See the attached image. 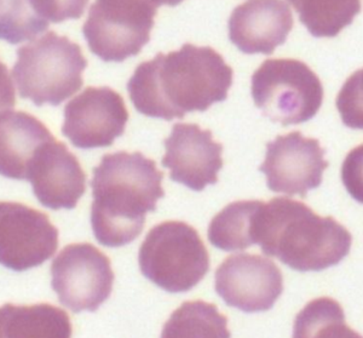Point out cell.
I'll return each instance as SVG.
<instances>
[{"label": "cell", "instance_id": "6da1fadb", "mask_svg": "<svg viewBox=\"0 0 363 338\" xmlns=\"http://www.w3.org/2000/svg\"><path fill=\"white\" fill-rule=\"evenodd\" d=\"M233 68L210 46L186 43L181 50L159 54L137 66L128 83L137 111L159 119H183L223 102L233 85Z\"/></svg>", "mask_w": 363, "mask_h": 338}, {"label": "cell", "instance_id": "7a4b0ae2", "mask_svg": "<svg viewBox=\"0 0 363 338\" xmlns=\"http://www.w3.org/2000/svg\"><path fill=\"white\" fill-rule=\"evenodd\" d=\"M164 173L140 152L106 154L91 180L94 202L91 226L95 238L107 248H121L138 238L145 216L157 210L165 197Z\"/></svg>", "mask_w": 363, "mask_h": 338}, {"label": "cell", "instance_id": "3957f363", "mask_svg": "<svg viewBox=\"0 0 363 338\" xmlns=\"http://www.w3.org/2000/svg\"><path fill=\"white\" fill-rule=\"evenodd\" d=\"M256 244L264 255L297 272H320L349 255L352 236L333 217H321L304 202L280 197L262 207Z\"/></svg>", "mask_w": 363, "mask_h": 338}, {"label": "cell", "instance_id": "277c9868", "mask_svg": "<svg viewBox=\"0 0 363 338\" xmlns=\"http://www.w3.org/2000/svg\"><path fill=\"white\" fill-rule=\"evenodd\" d=\"M16 54L13 83L21 99H30L37 107H57L83 87L87 60L82 48L67 37L48 32L18 48Z\"/></svg>", "mask_w": 363, "mask_h": 338}, {"label": "cell", "instance_id": "5b68a950", "mask_svg": "<svg viewBox=\"0 0 363 338\" xmlns=\"http://www.w3.org/2000/svg\"><path fill=\"white\" fill-rule=\"evenodd\" d=\"M138 263L142 274L166 293H186L210 271V256L195 228L166 221L145 235Z\"/></svg>", "mask_w": 363, "mask_h": 338}, {"label": "cell", "instance_id": "8992f818", "mask_svg": "<svg viewBox=\"0 0 363 338\" xmlns=\"http://www.w3.org/2000/svg\"><path fill=\"white\" fill-rule=\"evenodd\" d=\"M252 97L262 114L282 126L313 119L323 101L314 70L294 58H270L253 73Z\"/></svg>", "mask_w": 363, "mask_h": 338}, {"label": "cell", "instance_id": "52a82bcc", "mask_svg": "<svg viewBox=\"0 0 363 338\" xmlns=\"http://www.w3.org/2000/svg\"><path fill=\"white\" fill-rule=\"evenodd\" d=\"M161 1L99 0L91 5L83 26L92 54L104 62H123L140 54L150 40L154 17Z\"/></svg>", "mask_w": 363, "mask_h": 338}, {"label": "cell", "instance_id": "ba28073f", "mask_svg": "<svg viewBox=\"0 0 363 338\" xmlns=\"http://www.w3.org/2000/svg\"><path fill=\"white\" fill-rule=\"evenodd\" d=\"M51 286L73 313L96 312L113 290L114 272L107 256L89 243L70 244L51 264Z\"/></svg>", "mask_w": 363, "mask_h": 338}, {"label": "cell", "instance_id": "9c48e42d", "mask_svg": "<svg viewBox=\"0 0 363 338\" xmlns=\"http://www.w3.org/2000/svg\"><path fill=\"white\" fill-rule=\"evenodd\" d=\"M57 248V228L48 214L20 202L0 204V262L5 268H34L52 257Z\"/></svg>", "mask_w": 363, "mask_h": 338}, {"label": "cell", "instance_id": "30bf717a", "mask_svg": "<svg viewBox=\"0 0 363 338\" xmlns=\"http://www.w3.org/2000/svg\"><path fill=\"white\" fill-rule=\"evenodd\" d=\"M128 121L120 94L108 87H89L66 104L62 133L77 148H102L124 135Z\"/></svg>", "mask_w": 363, "mask_h": 338}, {"label": "cell", "instance_id": "8fae6325", "mask_svg": "<svg viewBox=\"0 0 363 338\" xmlns=\"http://www.w3.org/2000/svg\"><path fill=\"white\" fill-rule=\"evenodd\" d=\"M216 293L229 307L245 313L272 310L284 293V276L268 257L229 256L216 271Z\"/></svg>", "mask_w": 363, "mask_h": 338}, {"label": "cell", "instance_id": "7c38bea8", "mask_svg": "<svg viewBox=\"0 0 363 338\" xmlns=\"http://www.w3.org/2000/svg\"><path fill=\"white\" fill-rule=\"evenodd\" d=\"M325 153L316 138L289 132L269 142L259 171L267 176L272 192L306 198L309 190L321 186L323 171L328 168Z\"/></svg>", "mask_w": 363, "mask_h": 338}, {"label": "cell", "instance_id": "4fadbf2b", "mask_svg": "<svg viewBox=\"0 0 363 338\" xmlns=\"http://www.w3.org/2000/svg\"><path fill=\"white\" fill-rule=\"evenodd\" d=\"M164 146L161 165L171 171L172 181L196 192L217 183L219 170L223 168V146L213 141L210 130H203L198 124L177 123Z\"/></svg>", "mask_w": 363, "mask_h": 338}, {"label": "cell", "instance_id": "5bb4252c", "mask_svg": "<svg viewBox=\"0 0 363 338\" xmlns=\"http://www.w3.org/2000/svg\"><path fill=\"white\" fill-rule=\"evenodd\" d=\"M26 181L43 207L72 210L85 193L86 175L78 158L56 138L46 142L29 164Z\"/></svg>", "mask_w": 363, "mask_h": 338}, {"label": "cell", "instance_id": "9a60e30c", "mask_svg": "<svg viewBox=\"0 0 363 338\" xmlns=\"http://www.w3.org/2000/svg\"><path fill=\"white\" fill-rule=\"evenodd\" d=\"M228 27L229 39L240 51L272 55L287 40L294 15L285 1L252 0L234 9Z\"/></svg>", "mask_w": 363, "mask_h": 338}, {"label": "cell", "instance_id": "2e32d148", "mask_svg": "<svg viewBox=\"0 0 363 338\" xmlns=\"http://www.w3.org/2000/svg\"><path fill=\"white\" fill-rule=\"evenodd\" d=\"M54 138L35 116L26 111H5L0 119V173L4 178L26 180L38 151Z\"/></svg>", "mask_w": 363, "mask_h": 338}, {"label": "cell", "instance_id": "e0dca14e", "mask_svg": "<svg viewBox=\"0 0 363 338\" xmlns=\"http://www.w3.org/2000/svg\"><path fill=\"white\" fill-rule=\"evenodd\" d=\"M1 6L0 34L10 44L32 40L49 28L50 22L60 23L79 18L86 1H11Z\"/></svg>", "mask_w": 363, "mask_h": 338}, {"label": "cell", "instance_id": "ac0fdd59", "mask_svg": "<svg viewBox=\"0 0 363 338\" xmlns=\"http://www.w3.org/2000/svg\"><path fill=\"white\" fill-rule=\"evenodd\" d=\"M0 334L6 338H69L72 325L65 310L49 303H8L0 310Z\"/></svg>", "mask_w": 363, "mask_h": 338}, {"label": "cell", "instance_id": "d6986e66", "mask_svg": "<svg viewBox=\"0 0 363 338\" xmlns=\"http://www.w3.org/2000/svg\"><path fill=\"white\" fill-rule=\"evenodd\" d=\"M264 204L260 200L229 204L211 221L207 231L210 243L223 251L245 250L255 245L257 219Z\"/></svg>", "mask_w": 363, "mask_h": 338}, {"label": "cell", "instance_id": "ffe728a7", "mask_svg": "<svg viewBox=\"0 0 363 338\" xmlns=\"http://www.w3.org/2000/svg\"><path fill=\"white\" fill-rule=\"evenodd\" d=\"M162 338H229L228 319L213 303L184 302L164 326Z\"/></svg>", "mask_w": 363, "mask_h": 338}, {"label": "cell", "instance_id": "44dd1931", "mask_svg": "<svg viewBox=\"0 0 363 338\" xmlns=\"http://www.w3.org/2000/svg\"><path fill=\"white\" fill-rule=\"evenodd\" d=\"M291 3L301 23L315 38L338 36L361 11L357 0H294Z\"/></svg>", "mask_w": 363, "mask_h": 338}, {"label": "cell", "instance_id": "7402d4cb", "mask_svg": "<svg viewBox=\"0 0 363 338\" xmlns=\"http://www.w3.org/2000/svg\"><path fill=\"white\" fill-rule=\"evenodd\" d=\"M294 338L359 337L345 322V315L338 302L321 297L310 302L298 314L294 322Z\"/></svg>", "mask_w": 363, "mask_h": 338}, {"label": "cell", "instance_id": "603a6c76", "mask_svg": "<svg viewBox=\"0 0 363 338\" xmlns=\"http://www.w3.org/2000/svg\"><path fill=\"white\" fill-rule=\"evenodd\" d=\"M335 104L345 126L363 130V68L347 79Z\"/></svg>", "mask_w": 363, "mask_h": 338}, {"label": "cell", "instance_id": "cb8c5ba5", "mask_svg": "<svg viewBox=\"0 0 363 338\" xmlns=\"http://www.w3.org/2000/svg\"><path fill=\"white\" fill-rule=\"evenodd\" d=\"M342 181L347 193L363 204V145L347 153L342 163Z\"/></svg>", "mask_w": 363, "mask_h": 338}]
</instances>
